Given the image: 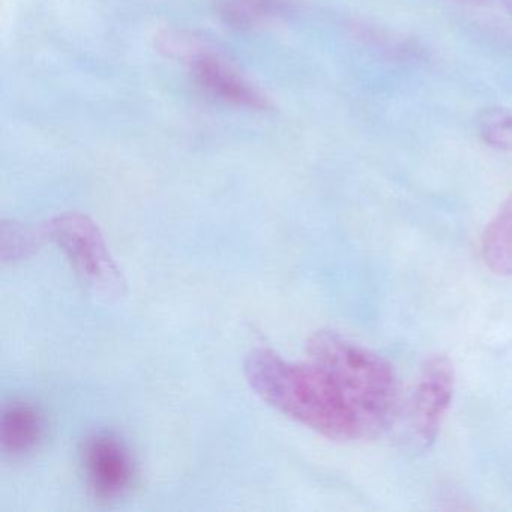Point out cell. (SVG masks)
<instances>
[{
	"label": "cell",
	"instance_id": "6da1fadb",
	"mask_svg": "<svg viewBox=\"0 0 512 512\" xmlns=\"http://www.w3.org/2000/svg\"><path fill=\"white\" fill-rule=\"evenodd\" d=\"M248 385L287 418L332 440L362 437L358 419L328 376L313 362L296 364L268 349L247 356Z\"/></svg>",
	"mask_w": 512,
	"mask_h": 512
},
{
	"label": "cell",
	"instance_id": "7a4b0ae2",
	"mask_svg": "<svg viewBox=\"0 0 512 512\" xmlns=\"http://www.w3.org/2000/svg\"><path fill=\"white\" fill-rule=\"evenodd\" d=\"M307 353L349 404L362 437L388 427L397 409L398 380L386 359L334 331L316 332Z\"/></svg>",
	"mask_w": 512,
	"mask_h": 512
},
{
	"label": "cell",
	"instance_id": "3957f363",
	"mask_svg": "<svg viewBox=\"0 0 512 512\" xmlns=\"http://www.w3.org/2000/svg\"><path fill=\"white\" fill-rule=\"evenodd\" d=\"M47 232L89 286L104 296L124 295V275L91 218L79 212L58 215L47 224Z\"/></svg>",
	"mask_w": 512,
	"mask_h": 512
},
{
	"label": "cell",
	"instance_id": "277c9868",
	"mask_svg": "<svg viewBox=\"0 0 512 512\" xmlns=\"http://www.w3.org/2000/svg\"><path fill=\"white\" fill-rule=\"evenodd\" d=\"M455 371L451 359L436 355L425 362L412 403V424L422 446L436 442L443 419L452 403Z\"/></svg>",
	"mask_w": 512,
	"mask_h": 512
},
{
	"label": "cell",
	"instance_id": "5b68a950",
	"mask_svg": "<svg viewBox=\"0 0 512 512\" xmlns=\"http://www.w3.org/2000/svg\"><path fill=\"white\" fill-rule=\"evenodd\" d=\"M184 64L190 67L197 82L208 89L215 97L223 98L248 109L268 110L271 107L268 97L256 86L236 73L226 61L215 55L202 41H197L185 56Z\"/></svg>",
	"mask_w": 512,
	"mask_h": 512
},
{
	"label": "cell",
	"instance_id": "8992f818",
	"mask_svg": "<svg viewBox=\"0 0 512 512\" xmlns=\"http://www.w3.org/2000/svg\"><path fill=\"white\" fill-rule=\"evenodd\" d=\"M89 487L100 497H115L130 485L133 461L121 440L112 434H95L83 449Z\"/></svg>",
	"mask_w": 512,
	"mask_h": 512
},
{
	"label": "cell",
	"instance_id": "52a82bcc",
	"mask_svg": "<svg viewBox=\"0 0 512 512\" xmlns=\"http://www.w3.org/2000/svg\"><path fill=\"white\" fill-rule=\"evenodd\" d=\"M481 256L485 266L494 274L512 277V196L485 227Z\"/></svg>",
	"mask_w": 512,
	"mask_h": 512
},
{
	"label": "cell",
	"instance_id": "ba28073f",
	"mask_svg": "<svg viewBox=\"0 0 512 512\" xmlns=\"http://www.w3.org/2000/svg\"><path fill=\"white\" fill-rule=\"evenodd\" d=\"M40 415L37 410L26 404H14L4 410L0 421V440L5 451L11 454H23L31 451L41 437Z\"/></svg>",
	"mask_w": 512,
	"mask_h": 512
},
{
	"label": "cell",
	"instance_id": "9c48e42d",
	"mask_svg": "<svg viewBox=\"0 0 512 512\" xmlns=\"http://www.w3.org/2000/svg\"><path fill=\"white\" fill-rule=\"evenodd\" d=\"M290 0H220L218 16L235 28H254L269 20L284 16Z\"/></svg>",
	"mask_w": 512,
	"mask_h": 512
},
{
	"label": "cell",
	"instance_id": "30bf717a",
	"mask_svg": "<svg viewBox=\"0 0 512 512\" xmlns=\"http://www.w3.org/2000/svg\"><path fill=\"white\" fill-rule=\"evenodd\" d=\"M49 238L47 226L35 227L19 221H2L0 224V257L4 262H20L37 253Z\"/></svg>",
	"mask_w": 512,
	"mask_h": 512
},
{
	"label": "cell",
	"instance_id": "8fae6325",
	"mask_svg": "<svg viewBox=\"0 0 512 512\" xmlns=\"http://www.w3.org/2000/svg\"><path fill=\"white\" fill-rule=\"evenodd\" d=\"M479 137L491 148L512 152V109L488 107L476 119Z\"/></svg>",
	"mask_w": 512,
	"mask_h": 512
}]
</instances>
